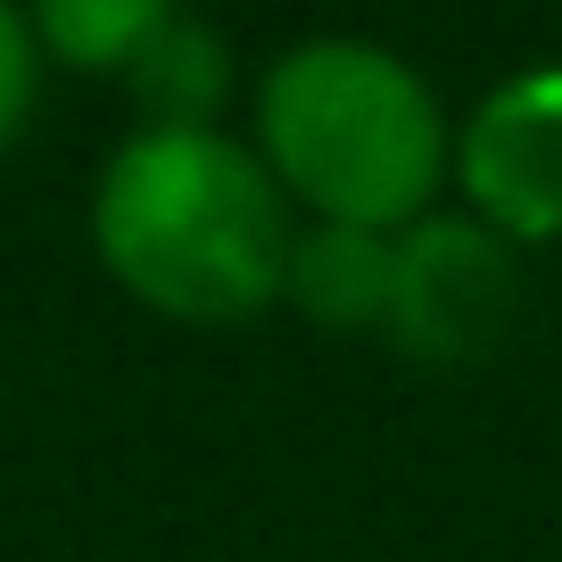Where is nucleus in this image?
Instances as JSON below:
<instances>
[{
    "label": "nucleus",
    "instance_id": "20e7f679",
    "mask_svg": "<svg viewBox=\"0 0 562 562\" xmlns=\"http://www.w3.org/2000/svg\"><path fill=\"white\" fill-rule=\"evenodd\" d=\"M456 191L513 248L562 240V58L505 75L456 124Z\"/></svg>",
    "mask_w": 562,
    "mask_h": 562
},
{
    "label": "nucleus",
    "instance_id": "f257e3e1",
    "mask_svg": "<svg viewBox=\"0 0 562 562\" xmlns=\"http://www.w3.org/2000/svg\"><path fill=\"white\" fill-rule=\"evenodd\" d=\"M290 240L299 224L281 182L224 124L215 133L140 124L108 149L91 182V248L108 281L166 323L224 331L281 306Z\"/></svg>",
    "mask_w": 562,
    "mask_h": 562
},
{
    "label": "nucleus",
    "instance_id": "423d86ee",
    "mask_svg": "<svg viewBox=\"0 0 562 562\" xmlns=\"http://www.w3.org/2000/svg\"><path fill=\"white\" fill-rule=\"evenodd\" d=\"M124 83H133L140 124H166V133H215L224 108H232V91H240V75H232V42L215 34L207 18L182 9V18L124 67Z\"/></svg>",
    "mask_w": 562,
    "mask_h": 562
},
{
    "label": "nucleus",
    "instance_id": "f03ea898",
    "mask_svg": "<svg viewBox=\"0 0 562 562\" xmlns=\"http://www.w3.org/2000/svg\"><path fill=\"white\" fill-rule=\"evenodd\" d=\"M248 149L306 224L389 232L439 207L456 182V124L414 58L372 34H306L257 75Z\"/></svg>",
    "mask_w": 562,
    "mask_h": 562
},
{
    "label": "nucleus",
    "instance_id": "6e6552de",
    "mask_svg": "<svg viewBox=\"0 0 562 562\" xmlns=\"http://www.w3.org/2000/svg\"><path fill=\"white\" fill-rule=\"evenodd\" d=\"M42 42L34 25H25V0H0V158H9V140L25 133V116H34V91H42Z\"/></svg>",
    "mask_w": 562,
    "mask_h": 562
},
{
    "label": "nucleus",
    "instance_id": "7ed1b4c3",
    "mask_svg": "<svg viewBox=\"0 0 562 562\" xmlns=\"http://www.w3.org/2000/svg\"><path fill=\"white\" fill-rule=\"evenodd\" d=\"M521 315V248L496 240L480 215L430 207L397 232V290H389V339L430 364H480L505 348Z\"/></svg>",
    "mask_w": 562,
    "mask_h": 562
},
{
    "label": "nucleus",
    "instance_id": "0eeeda50",
    "mask_svg": "<svg viewBox=\"0 0 562 562\" xmlns=\"http://www.w3.org/2000/svg\"><path fill=\"white\" fill-rule=\"evenodd\" d=\"M175 18L182 0H25L42 58L75 75H124Z\"/></svg>",
    "mask_w": 562,
    "mask_h": 562
},
{
    "label": "nucleus",
    "instance_id": "39448f33",
    "mask_svg": "<svg viewBox=\"0 0 562 562\" xmlns=\"http://www.w3.org/2000/svg\"><path fill=\"white\" fill-rule=\"evenodd\" d=\"M389 290H397V240H389V232L299 224V240H290V273H281V299L299 306L315 331H331V339L389 331Z\"/></svg>",
    "mask_w": 562,
    "mask_h": 562
}]
</instances>
